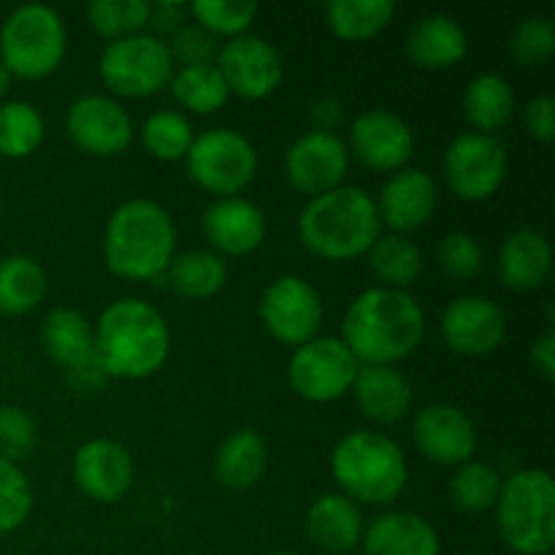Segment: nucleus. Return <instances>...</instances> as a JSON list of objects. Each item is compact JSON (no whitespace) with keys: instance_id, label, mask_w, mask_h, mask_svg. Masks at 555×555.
Wrapping results in <instances>:
<instances>
[{"instance_id":"a211bd4d","label":"nucleus","mask_w":555,"mask_h":555,"mask_svg":"<svg viewBox=\"0 0 555 555\" xmlns=\"http://www.w3.org/2000/svg\"><path fill=\"white\" fill-rule=\"evenodd\" d=\"M350 144L363 166L372 171L396 173L410 163L415 152V135L399 114L388 108H372L352 122Z\"/></svg>"},{"instance_id":"bb28decb","label":"nucleus","mask_w":555,"mask_h":555,"mask_svg":"<svg viewBox=\"0 0 555 555\" xmlns=\"http://www.w3.org/2000/svg\"><path fill=\"white\" fill-rule=\"evenodd\" d=\"M41 341L47 356L57 366H63L65 374L81 372V369H90L98 363L95 328L76 309H52L41 323Z\"/></svg>"},{"instance_id":"37998d69","label":"nucleus","mask_w":555,"mask_h":555,"mask_svg":"<svg viewBox=\"0 0 555 555\" xmlns=\"http://www.w3.org/2000/svg\"><path fill=\"white\" fill-rule=\"evenodd\" d=\"M38 426L22 406H0V459L22 461L36 450Z\"/></svg>"},{"instance_id":"4be33fe9","label":"nucleus","mask_w":555,"mask_h":555,"mask_svg":"<svg viewBox=\"0 0 555 555\" xmlns=\"http://www.w3.org/2000/svg\"><path fill=\"white\" fill-rule=\"evenodd\" d=\"M363 555H439L437 529L423 515L390 509L363 529Z\"/></svg>"},{"instance_id":"2eb2a0df","label":"nucleus","mask_w":555,"mask_h":555,"mask_svg":"<svg viewBox=\"0 0 555 555\" xmlns=\"http://www.w3.org/2000/svg\"><path fill=\"white\" fill-rule=\"evenodd\" d=\"M68 139L95 157L122 155L133 141V119L108 95H81L65 114Z\"/></svg>"},{"instance_id":"c85d7f7f","label":"nucleus","mask_w":555,"mask_h":555,"mask_svg":"<svg viewBox=\"0 0 555 555\" xmlns=\"http://www.w3.org/2000/svg\"><path fill=\"white\" fill-rule=\"evenodd\" d=\"M464 114L475 133L493 135L515 114V92L502 74H480L464 92Z\"/></svg>"},{"instance_id":"39448f33","label":"nucleus","mask_w":555,"mask_h":555,"mask_svg":"<svg viewBox=\"0 0 555 555\" xmlns=\"http://www.w3.org/2000/svg\"><path fill=\"white\" fill-rule=\"evenodd\" d=\"M331 475L356 504H393L410 482L406 455L388 434L361 428L336 442Z\"/></svg>"},{"instance_id":"c756f323","label":"nucleus","mask_w":555,"mask_h":555,"mask_svg":"<svg viewBox=\"0 0 555 555\" xmlns=\"http://www.w3.org/2000/svg\"><path fill=\"white\" fill-rule=\"evenodd\" d=\"M163 280L182 298L204 301V298L217 296L225 287L228 263L211 249H190V253L173 255Z\"/></svg>"},{"instance_id":"473e14b6","label":"nucleus","mask_w":555,"mask_h":555,"mask_svg":"<svg viewBox=\"0 0 555 555\" xmlns=\"http://www.w3.org/2000/svg\"><path fill=\"white\" fill-rule=\"evenodd\" d=\"M393 0H334L325 9V22L336 38L350 43L379 36L393 22Z\"/></svg>"},{"instance_id":"2f4dec72","label":"nucleus","mask_w":555,"mask_h":555,"mask_svg":"<svg viewBox=\"0 0 555 555\" xmlns=\"http://www.w3.org/2000/svg\"><path fill=\"white\" fill-rule=\"evenodd\" d=\"M47 296V271L30 255L0 260V312L20 318L33 312Z\"/></svg>"},{"instance_id":"1a4fd4ad","label":"nucleus","mask_w":555,"mask_h":555,"mask_svg":"<svg viewBox=\"0 0 555 555\" xmlns=\"http://www.w3.org/2000/svg\"><path fill=\"white\" fill-rule=\"evenodd\" d=\"M101 79L119 98H150L171 85L177 70L166 41L152 33L106 43L101 54Z\"/></svg>"},{"instance_id":"49530a36","label":"nucleus","mask_w":555,"mask_h":555,"mask_svg":"<svg viewBox=\"0 0 555 555\" xmlns=\"http://www.w3.org/2000/svg\"><path fill=\"white\" fill-rule=\"evenodd\" d=\"M188 5L177 3V0H157V3H150V25L155 27L157 33H166V36H173L182 25H188ZM157 36V38H160Z\"/></svg>"},{"instance_id":"f257e3e1","label":"nucleus","mask_w":555,"mask_h":555,"mask_svg":"<svg viewBox=\"0 0 555 555\" xmlns=\"http://www.w3.org/2000/svg\"><path fill=\"white\" fill-rule=\"evenodd\" d=\"M426 336V312L415 296L390 287H369L350 304L339 339L361 366H396Z\"/></svg>"},{"instance_id":"f8f14e48","label":"nucleus","mask_w":555,"mask_h":555,"mask_svg":"<svg viewBox=\"0 0 555 555\" xmlns=\"http://www.w3.org/2000/svg\"><path fill=\"white\" fill-rule=\"evenodd\" d=\"M260 323L285 347H301L320 336L323 328V298L304 276L285 274L271 282L260 296Z\"/></svg>"},{"instance_id":"a878e982","label":"nucleus","mask_w":555,"mask_h":555,"mask_svg":"<svg viewBox=\"0 0 555 555\" xmlns=\"http://www.w3.org/2000/svg\"><path fill=\"white\" fill-rule=\"evenodd\" d=\"M363 515L345 493H325L309 507L307 537L320 551L350 555L363 540Z\"/></svg>"},{"instance_id":"09e8293b","label":"nucleus","mask_w":555,"mask_h":555,"mask_svg":"<svg viewBox=\"0 0 555 555\" xmlns=\"http://www.w3.org/2000/svg\"><path fill=\"white\" fill-rule=\"evenodd\" d=\"M309 117H312L314 122L312 130L334 133V128L341 122V117H345V108H341V103L334 101V98H320V101L312 103V108H309Z\"/></svg>"},{"instance_id":"ddd939ff","label":"nucleus","mask_w":555,"mask_h":555,"mask_svg":"<svg viewBox=\"0 0 555 555\" xmlns=\"http://www.w3.org/2000/svg\"><path fill=\"white\" fill-rule=\"evenodd\" d=\"M215 65L231 95L244 98V101H263L274 95L285 76V65L274 43L260 36H249V33L228 38L217 52Z\"/></svg>"},{"instance_id":"79ce46f5","label":"nucleus","mask_w":555,"mask_h":555,"mask_svg":"<svg viewBox=\"0 0 555 555\" xmlns=\"http://www.w3.org/2000/svg\"><path fill=\"white\" fill-rule=\"evenodd\" d=\"M437 260L444 274L466 282L480 276L482 266H486V253H482L480 242L472 233L455 231L442 238V244L437 249Z\"/></svg>"},{"instance_id":"8fccbe9b","label":"nucleus","mask_w":555,"mask_h":555,"mask_svg":"<svg viewBox=\"0 0 555 555\" xmlns=\"http://www.w3.org/2000/svg\"><path fill=\"white\" fill-rule=\"evenodd\" d=\"M9 87H11V74H9V68H5V65L0 63V101H3V98H5Z\"/></svg>"},{"instance_id":"864d4df0","label":"nucleus","mask_w":555,"mask_h":555,"mask_svg":"<svg viewBox=\"0 0 555 555\" xmlns=\"http://www.w3.org/2000/svg\"><path fill=\"white\" fill-rule=\"evenodd\" d=\"M350 555H363V553H350Z\"/></svg>"},{"instance_id":"f704fd0d","label":"nucleus","mask_w":555,"mask_h":555,"mask_svg":"<svg viewBox=\"0 0 555 555\" xmlns=\"http://www.w3.org/2000/svg\"><path fill=\"white\" fill-rule=\"evenodd\" d=\"M43 135H47V122L33 103H0V157L25 160L41 146Z\"/></svg>"},{"instance_id":"6ab92c4d","label":"nucleus","mask_w":555,"mask_h":555,"mask_svg":"<svg viewBox=\"0 0 555 555\" xmlns=\"http://www.w3.org/2000/svg\"><path fill=\"white\" fill-rule=\"evenodd\" d=\"M374 201H377L379 222H385L393 233L406 236L431 222L439 190L431 173L421 171V168H401V171L390 173V179L379 190V198Z\"/></svg>"},{"instance_id":"cd10ccee","label":"nucleus","mask_w":555,"mask_h":555,"mask_svg":"<svg viewBox=\"0 0 555 555\" xmlns=\"http://www.w3.org/2000/svg\"><path fill=\"white\" fill-rule=\"evenodd\" d=\"M269 469V448L255 428H238L217 448L215 477L228 491H249Z\"/></svg>"},{"instance_id":"3c124183","label":"nucleus","mask_w":555,"mask_h":555,"mask_svg":"<svg viewBox=\"0 0 555 555\" xmlns=\"http://www.w3.org/2000/svg\"><path fill=\"white\" fill-rule=\"evenodd\" d=\"M269 555H298V553H287V551H280V553H269Z\"/></svg>"},{"instance_id":"603ef678","label":"nucleus","mask_w":555,"mask_h":555,"mask_svg":"<svg viewBox=\"0 0 555 555\" xmlns=\"http://www.w3.org/2000/svg\"><path fill=\"white\" fill-rule=\"evenodd\" d=\"M0 215H3V201H0Z\"/></svg>"},{"instance_id":"c03bdc74","label":"nucleus","mask_w":555,"mask_h":555,"mask_svg":"<svg viewBox=\"0 0 555 555\" xmlns=\"http://www.w3.org/2000/svg\"><path fill=\"white\" fill-rule=\"evenodd\" d=\"M168 52H171L173 65H209L217 60L220 52V41H217L211 33H206L204 27L188 22V25L179 27L171 36V41L166 43Z\"/></svg>"},{"instance_id":"412c9836","label":"nucleus","mask_w":555,"mask_h":555,"mask_svg":"<svg viewBox=\"0 0 555 555\" xmlns=\"http://www.w3.org/2000/svg\"><path fill=\"white\" fill-rule=\"evenodd\" d=\"M204 236L211 244V253L228 255V258H244L255 253L266 242V215L258 204H253L244 195L233 198H217L204 211Z\"/></svg>"},{"instance_id":"20e7f679","label":"nucleus","mask_w":555,"mask_h":555,"mask_svg":"<svg viewBox=\"0 0 555 555\" xmlns=\"http://www.w3.org/2000/svg\"><path fill=\"white\" fill-rule=\"evenodd\" d=\"M377 201L361 188H341L309 198L298 217V236L312 255L347 263L369 253L379 236Z\"/></svg>"},{"instance_id":"0eeeda50","label":"nucleus","mask_w":555,"mask_h":555,"mask_svg":"<svg viewBox=\"0 0 555 555\" xmlns=\"http://www.w3.org/2000/svg\"><path fill=\"white\" fill-rule=\"evenodd\" d=\"M68 49L63 16L43 3L20 5L0 27V63L20 79H47Z\"/></svg>"},{"instance_id":"e433bc0d","label":"nucleus","mask_w":555,"mask_h":555,"mask_svg":"<svg viewBox=\"0 0 555 555\" xmlns=\"http://www.w3.org/2000/svg\"><path fill=\"white\" fill-rule=\"evenodd\" d=\"M193 125L184 114L179 112H155L146 117L141 128V144L155 160L177 163L184 160V155L193 146Z\"/></svg>"},{"instance_id":"a19ab883","label":"nucleus","mask_w":555,"mask_h":555,"mask_svg":"<svg viewBox=\"0 0 555 555\" xmlns=\"http://www.w3.org/2000/svg\"><path fill=\"white\" fill-rule=\"evenodd\" d=\"M33 513V486L14 461L0 459V534L20 529Z\"/></svg>"},{"instance_id":"c9c22d12","label":"nucleus","mask_w":555,"mask_h":555,"mask_svg":"<svg viewBox=\"0 0 555 555\" xmlns=\"http://www.w3.org/2000/svg\"><path fill=\"white\" fill-rule=\"evenodd\" d=\"M499 491H502V477L482 461H466L455 466L450 477V502L461 513H488L496 504Z\"/></svg>"},{"instance_id":"7c9ffc66","label":"nucleus","mask_w":555,"mask_h":555,"mask_svg":"<svg viewBox=\"0 0 555 555\" xmlns=\"http://www.w3.org/2000/svg\"><path fill=\"white\" fill-rule=\"evenodd\" d=\"M366 255L379 287H390V291H406L415 285L423 271L421 247L401 233H385V236L379 233Z\"/></svg>"},{"instance_id":"9b49d317","label":"nucleus","mask_w":555,"mask_h":555,"mask_svg":"<svg viewBox=\"0 0 555 555\" xmlns=\"http://www.w3.org/2000/svg\"><path fill=\"white\" fill-rule=\"evenodd\" d=\"M507 168L509 155L502 141L475 130L455 135L442 160L450 193L469 204H480L496 195L507 179Z\"/></svg>"},{"instance_id":"9d476101","label":"nucleus","mask_w":555,"mask_h":555,"mask_svg":"<svg viewBox=\"0 0 555 555\" xmlns=\"http://www.w3.org/2000/svg\"><path fill=\"white\" fill-rule=\"evenodd\" d=\"M361 363L339 336H314L296 347L287 363V385L312 404H331L352 390Z\"/></svg>"},{"instance_id":"dca6fc26","label":"nucleus","mask_w":555,"mask_h":555,"mask_svg":"<svg viewBox=\"0 0 555 555\" xmlns=\"http://www.w3.org/2000/svg\"><path fill=\"white\" fill-rule=\"evenodd\" d=\"M442 339L455 356L482 358L499 350L507 336L502 307L486 296H459L444 307L439 320Z\"/></svg>"},{"instance_id":"393cba45","label":"nucleus","mask_w":555,"mask_h":555,"mask_svg":"<svg viewBox=\"0 0 555 555\" xmlns=\"http://www.w3.org/2000/svg\"><path fill=\"white\" fill-rule=\"evenodd\" d=\"M469 52L464 25L448 14H426L410 27L406 54L417 68L444 70L459 65Z\"/></svg>"},{"instance_id":"58836bf2","label":"nucleus","mask_w":555,"mask_h":555,"mask_svg":"<svg viewBox=\"0 0 555 555\" xmlns=\"http://www.w3.org/2000/svg\"><path fill=\"white\" fill-rule=\"evenodd\" d=\"M195 25L204 27L215 38H238L253 27L258 16V3L253 0H195L190 5Z\"/></svg>"},{"instance_id":"a18cd8bd","label":"nucleus","mask_w":555,"mask_h":555,"mask_svg":"<svg viewBox=\"0 0 555 555\" xmlns=\"http://www.w3.org/2000/svg\"><path fill=\"white\" fill-rule=\"evenodd\" d=\"M524 125L529 135L540 144H551L555 139V101L551 95H537L526 103Z\"/></svg>"},{"instance_id":"de8ad7c7","label":"nucleus","mask_w":555,"mask_h":555,"mask_svg":"<svg viewBox=\"0 0 555 555\" xmlns=\"http://www.w3.org/2000/svg\"><path fill=\"white\" fill-rule=\"evenodd\" d=\"M531 363H534L537 372L553 383L555 379V334L553 331H545L540 339H534L531 345Z\"/></svg>"},{"instance_id":"f3484780","label":"nucleus","mask_w":555,"mask_h":555,"mask_svg":"<svg viewBox=\"0 0 555 555\" xmlns=\"http://www.w3.org/2000/svg\"><path fill=\"white\" fill-rule=\"evenodd\" d=\"M417 453L437 466H461L477 450V428L461 406L428 404L412 421Z\"/></svg>"},{"instance_id":"4468645a","label":"nucleus","mask_w":555,"mask_h":555,"mask_svg":"<svg viewBox=\"0 0 555 555\" xmlns=\"http://www.w3.org/2000/svg\"><path fill=\"white\" fill-rule=\"evenodd\" d=\"M350 168V152L336 133L309 130L285 152V179L301 195L318 198L341 188Z\"/></svg>"},{"instance_id":"423d86ee","label":"nucleus","mask_w":555,"mask_h":555,"mask_svg":"<svg viewBox=\"0 0 555 555\" xmlns=\"http://www.w3.org/2000/svg\"><path fill=\"white\" fill-rule=\"evenodd\" d=\"M496 526L518 555H551L555 547V482L545 469H520L502 480Z\"/></svg>"},{"instance_id":"5701e85b","label":"nucleus","mask_w":555,"mask_h":555,"mask_svg":"<svg viewBox=\"0 0 555 555\" xmlns=\"http://www.w3.org/2000/svg\"><path fill=\"white\" fill-rule=\"evenodd\" d=\"M553 269V247L534 228H520L504 238L499 249V280L518 293L540 291Z\"/></svg>"},{"instance_id":"72a5a7b5","label":"nucleus","mask_w":555,"mask_h":555,"mask_svg":"<svg viewBox=\"0 0 555 555\" xmlns=\"http://www.w3.org/2000/svg\"><path fill=\"white\" fill-rule=\"evenodd\" d=\"M171 92L177 98L179 106L195 114H215L231 98L225 79L217 70L215 63L209 65H184V68L173 70L171 76Z\"/></svg>"},{"instance_id":"5fc2aeb1","label":"nucleus","mask_w":555,"mask_h":555,"mask_svg":"<svg viewBox=\"0 0 555 555\" xmlns=\"http://www.w3.org/2000/svg\"><path fill=\"white\" fill-rule=\"evenodd\" d=\"M551 555H553V553H551Z\"/></svg>"},{"instance_id":"b1692460","label":"nucleus","mask_w":555,"mask_h":555,"mask_svg":"<svg viewBox=\"0 0 555 555\" xmlns=\"http://www.w3.org/2000/svg\"><path fill=\"white\" fill-rule=\"evenodd\" d=\"M352 396L363 415L383 426L404 421L412 412V385L396 366H361L352 383Z\"/></svg>"},{"instance_id":"7ed1b4c3","label":"nucleus","mask_w":555,"mask_h":555,"mask_svg":"<svg viewBox=\"0 0 555 555\" xmlns=\"http://www.w3.org/2000/svg\"><path fill=\"white\" fill-rule=\"evenodd\" d=\"M177 255V225L166 206L130 198L112 211L103 233L106 269L119 280L157 282Z\"/></svg>"},{"instance_id":"aec40b11","label":"nucleus","mask_w":555,"mask_h":555,"mask_svg":"<svg viewBox=\"0 0 555 555\" xmlns=\"http://www.w3.org/2000/svg\"><path fill=\"white\" fill-rule=\"evenodd\" d=\"M74 480L92 502L114 504L133 486V459L114 439H90L74 453Z\"/></svg>"},{"instance_id":"6e6552de","label":"nucleus","mask_w":555,"mask_h":555,"mask_svg":"<svg viewBox=\"0 0 555 555\" xmlns=\"http://www.w3.org/2000/svg\"><path fill=\"white\" fill-rule=\"evenodd\" d=\"M188 177L217 198L242 195L258 173V152L253 141L231 128H211L195 135L184 155Z\"/></svg>"},{"instance_id":"f03ea898","label":"nucleus","mask_w":555,"mask_h":555,"mask_svg":"<svg viewBox=\"0 0 555 555\" xmlns=\"http://www.w3.org/2000/svg\"><path fill=\"white\" fill-rule=\"evenodd\" d=\"M92 328L95 361L108 379H146L166 366L171 328L152 304L119 298L103 309Z\"/></svg>"},{"instance_id":"4c0bfd02","label":"nucleus","mask_w":555,"mask_h":555,"mask_svg":"<svg viewBox=\"0 0 555 555\" xmlns=\"http://www.w3.org/2000/svg\"><path fill=\"white\" fill-rule=\"evenodd\" d=\"M87 22L108 43L135 36L150 25V0H92L87 5Z\"/></svg>"},{"instance_id":"ea45409f","label":"nucleus","mask_w":555,"mask_h":555,"mask_svg":"<svg viewBox=\"0 0 555 555\" xmlns=\"http://www.w3.org/2000/svg\"><path fill=\"white\" fill-rule=\"evenodd\" d=\"M555 54V25L547 16L534 14L518 22L509 36V57L520 68H542Z\"/></svg>"}]
</instances>
